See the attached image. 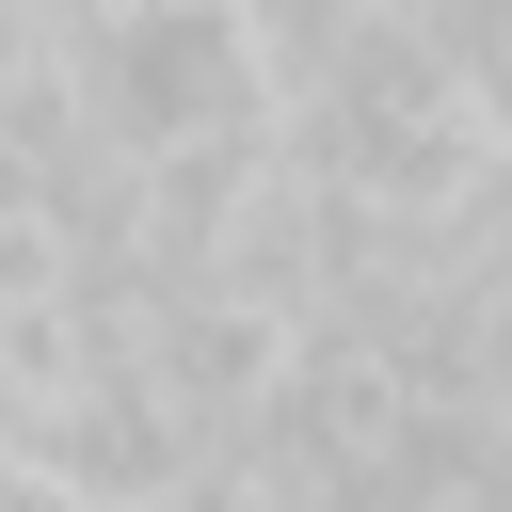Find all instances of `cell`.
I'll return each instance as SVG.
<instances>
[{
  "mask_svg": "<svg viewBox=\"0 0 512 512\" xmlns=\"http://www.w3.org/2000/svg\"><path fill=\"white\" fill-rule=\"evenodd\" d=\"M416 512H512V480H496V464H480V480H432V496H416Z\"/></svg>",
  "mask_w": 512,
  "mask_h": 512,
  "instance_id": "cell-1",
  "label": "cell"
}]
</instances>
